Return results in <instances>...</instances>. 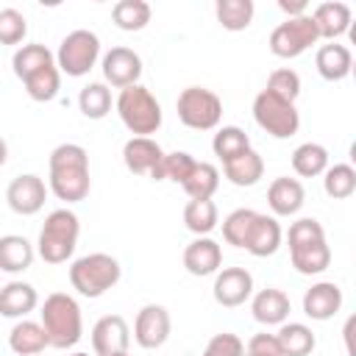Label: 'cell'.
Listing matches in <instances>:
<instances>
[{
	"mask_svg": "<svg viewBox=\"0 0 356 356\" xmlns=\"http://www.w3.org/2000/svg\"><path fill=\"white\" fill-rule=\"evenodd\" d=\"M50 192L64 200V203H81L89 189H92V178H89V153L75 145V142H64L58 147H53L50 153Z\"/></svg>",
	"mask_w": 356,
	"mask_h": 356,
	"instance_id": "6da1fadb",
	"label": "cell"
},
{
	"mask_svg": "<svg viewBox=\"0 0 356 356\" xmlns=\"http://www.w3.org/2000/svg\"><path fill=\"white\" fill-rule=\"evenodd\" d=\"M289 259L292 267L300 275H320L331 264V248L325 242V231L320 220L314 217H300L289 225Z\"/></svg>",
	"mask_w": 356,
	"mask_h": 356,
	"instance_id": "7a4b0ae2",
	"label": "cell"
},
{
	"mask_svg": "<svg viewBox=\"0 0 356 356\" xmlns=\"http://www.w3.org/2000/svg\"><path fill=\"white\" fill-rule=\"evenodd\" d=\"M39 323L47 334V345H53L58 350H67V348L78 345V339L83 337L81 306L67 292H53V295L44 298L42 312H39Z\"/></svg>",
	"mask_w": 356,
	"mask_h": 356,
	"instance_id": "3957f363",
	"label": "cell"
},
{
	"mask_svg": "<svg viewBox=\"0 0 356 356\" xmlns=\"http://www.w3.org/2000/svg\"><path fill=\"white\" fill-rule=\"evenodd\" d=\"M78 234H81L78 214L70 209H56L44 217V225L36 239V253L47 264H64L75 253Z\"/></svg>",
	"mask_w": 356,
	"mask_h": 356,
	"instance_id": "277c9868",
	"label": "cell"
},
{
	"mask_svg": "<svg viewBox=\"0 0 356 356\" xmlns=\"http://www.w3.org/2000/svg\"><path fill=\"white\" fill-rule=\"evenodd\" d=\"M114 106H117V114H120L122 125L134 136H150V134H156L161 128V103L142 83L120 89Z\"/></svg>",
	"mask_w": 356,
	"mask_h": 356,
	"instance_id": "5b68a950",
	"label": "cell"
},
{
	"mask_svg": "<svg viewBox=\"0 0 356 356\" xmlns=\"http://www.w3.org/2000/svg\"><path fill=\"white\" fill-rule=\"evenodd\" d=\"M120 275H122V267L108 253L81 256L70 267V284L83 298H100V295H106L111 286H117Z\"/></svg>",
	"mask_w": 356,
	"mask_h": 356,
	"instance_id": "8992f818",
	"label": "cell"
},
{
	"mask_svg": "<svg viewBox=\"0 0 356 356\" xmlns=\"http://www.w3.org/2000/svg\"><path fill=\"white\" fill-rule=\"evenodd\" d=\"M253 120L273 139H289L300 128V114H298L295 103H289L267 89H261L253 97Z\"/></svg>",
	"mask_w": 356,
	"mask_h": 356,
	"instance_id": "52a82bcc",
	"label": "cell"
},
{
	"mask_svg": "<svg viewBox=\"0 0 356 356\" xmlns=\"http://www.w3.org/2000/svg\"><path fill=\"white\" fill-rule=\"evenodd\" d=\"M178 120L192 131H214L222 120V100L206 86H186L175 100Z\"/></svg>",
	"mask_w": 356,
	"mask_h": 356,
	"instance_id": "ba28073f",
	"label": "cell"
},
{
	"mask_svg": "<svg viewBox=\"0 0 356 356\" xmlns=\"http://www.w3.org/2000/svg\"><path fill=\"white\" fill-rule=\"evenodd\" d=\"M97 56H100L97 33L78 28L61 39L58 53H56V67H58V72H64L70 78H81L97 64Z\"/></svg>",
	"mask_w": 356,
	"mask_h": 356,
	"instance_id": "9c48e42d",
	"label": "cell"
},
{
	"mask_svg": "<svg viewBox=\"0 0 356 356\" xmlns=\"http://www.w3.org/2000/svg\"><path fill=\"white\" fill-rule=\"evenodd\" d=\"M317 42H320V36H317V28L312 22V14H303L295 19H284L281 25L273 28L270 53L278 58H298L300 53H306Z\"/></svg>",
	"mask_w": 356,
	"mask_h": 356,
	"instance_id": "30bf717a",
	"label": "cell"
},
{
	"mask_svg": "<svg viewBox=\"0 0 356 356\" xmlns=\"http://www.w3.org/2000/svg\"><path fill=\"white\" fill-rule=\"evenodd\" d=\"M170 328H172L170 312L159 303H147V306L139 309V314L134 320V339H136L139 348L156 350L170 339Z\"/></svg>",
	"mask_w": 356,
	"mask_h": 356,
	"instance_id": "8fae6325",
	"label": "cell"
},
{
	"mask_svg": "<svg viewBox=\"0 0 356 356\" xmlns=\"http://www.w3.org/2000/svg\"><path fill=\"white\" fill-rule=\"evenodd\" d=\"M47 200V186L39 175L33 172H25V175H17L8 189H6V203L14 214H22V217H31L36 211H42Z\"/></svg>",
	"mask_w": 356,
	"mask_h": 356,
	"instance_id": "7c38bea8",
	"label": "cell"
},
{
	"mask_svg": "<svg viewBox=\"0 0 356 356\" xmlns=\"http://www.w3.org/2000/svg\"><path fill=\"white\" fill-rule=\"evenodd\" d=\"M214 300L225 309H236L242 306L250 295H253V275L245 267H225L214 273Z\"/></svg>",
	"mask_w": 356,
	"mask_h": 356,
	"instance_id": "4fadbf2b",
	"label": "cell"
},
{
	"mask_svg": "<svg viewBox=\"0 0 356 356\" xmlns=\"http://www.w3.org/2000/svg\"><path fill=\"white\" fill-rule=\"evenodd\" d=\"M103 78L106 83L117 86V89H125V86H134L139 83L142 78V58L139 53H134L131 47H111L106 56H103Z\"/></svg>",
	"mask_w": 356,
	"mask_h": 356,
	"instance_id": "5bb4252c",
	"label": "cell"
},
{
	"mask_svg": "<svg viewBox=\"0 0 356 356\" xmlns=\"http://www.w3.org/2000/svg\"><path fill=\"white\" fill-rule=\"evenodd\" d=\"M161 159H164V150L150 136H131L122 145V161H125V167L134 175H147V178L156 181V172H159Z\"/></svg>",
	"mask_w": 356,
	"mask_h": 356,
	"instance_id": "9a60e30c",
	"label": "cell"
},
{
	"mask_svg": "<svg viewBox=\"0 0 356 356\" xmlns=\"http://www.w3.org/2000/svg\"><path fill=\"white\" fill-rule=\"evenodd\" d=\"M128 342H131V328H128L125 317H120V314H106L92 328V350L97 356L122 353V350H128Z\"/></svg>",
	"mask_w": 356,
	"mask_h": 356,
	"instance_id": "2e32d148",
	"label": "cell"
},
{
	"mask_svg": "<svg viewBox=\"0 0 356 356\" xmlns=\"http://www.w3.org/2000/svg\"><path fill=\"white\" fill-rule=\"evenodd\" d=\"M222 264V248L211 236H197L184 248V267L189 275H214Z\"/></svg>",
	"mask_w": 356,
	"mask_h": 356,
	"instance_id": "e0dca14e",
	"label": "cell"
},
{
	"mask_svg": "<svg viewBox=\"0 0 356 356\" xmlns=\"http://www.w3.org/2000/svg\"><path fill=\"white\" fill-rule=\"evenodd\" d=\"M342 309V289L334 281H317L303 292V314L312 320H331Z\"/></svg>",
	"mask_w": 356,
	"mask_h": 356,
	"instance_id": "ac0fdd59",
	"label": "cell"
},
{
	"mask_svg": "<svg viewBox=\"0 0 356 356\" xmlns=\"http://www.w3.org/2000/svg\"><path fill=\"white\" fill-rule=\"evenodd\" d=\"M303 200H306V192H303V184L298 178H289V175H281L270 184L267 189V206L273 209L275 217H292L303 209Z\"/></svg>",
	"mask_w": 356,
	"mask_h": 356,
	"instance_id": "d6986e66",
	"label": "cell"
},
{
	"mask_svg": "<svg viewBox=\"0 0 356 356\" xmlns=\"http://www.w3.org/2000/svg\"><path fill=\"white\" fill-rule=\"evenodd\" d=\"M281 239H284V231H281L278 220L270 214H256V220L248 231V239H245V250L256 259H264L281 248Z\"/></svg>",
	"mask_w": 356,
	"mask_h": 356,
	"instance_id": "ffe728a7",
	"label": "cell"
},
{
	"mask_svg": "<svg viewBox=\"0 0 356 356\" xmlns=\"http://www.w3.org/2000/svg\"><path fill=\"white\" fill-rule=\"evenodd\" d=\"M312 22H314L320 39L334 42V39H339L342 33H348V28H350V6H348V3H339V0L320 3V6L312 11Z\"/></svg>",
	"mask_w": 356,
	"mask_h": 356,
	"instance_id": "44dd1931",
	"label": "cell"
},
{
	"mask_svg": "<svg viewBox=\"0 0 356 356\" xmlns=\"http://www.w3.org/2000/svg\"><path fill=\"white\" fill-rule=\"evenodd\" d=\"M250 312H253V320L261 323V325H281V323H286V317L292 312V303H289L286 292H281L275 286H267V289L253 295Z\"/></svg>",
	"mask_w": 356,
	"mask_h": 356,
	"instance_id": "7402d4cb",
	"label": "cell"
},
{
	"mask_svg": "<svg viewBox=\"0 0 356 356\" xmlns=\"http://www.w3.org/2000/svg\"><path fill=\"white\" fill-rule=\"evenodd\" d=\"M36 306H39V295H36L33 284H28V281H8L6 286H0V314L3 317L22 320Z\"/></svg>",
	"mask_w": 356,
	"mask_h": 356,
	"instance_id": "603a6c76",
	"label": "cell"
},
{
	"mask_svg": "<svg viewBox=\"0 0 356 356\" xmlns=\"http://www.w3.org/2000/svg\"><path fill=\"white\" fill-rule=\"evenodd\" d=\"M314 67L320 72V78L325 81H342L350 75V67H353V56L345 44L339 42H328V44H320L317 47V56H314Z\"/></svg>",
	"mask_w": 356,
	"mask_h": 356,
	"instance_id": "cb8c5ba5",
	"label": "cell"
},
{
	"mask_svg": "<svg viewBox=\"0 0 356 356\" xmlns=\"http://www.w3.org/2000/svg\"><path fill=\"white\" fill-rule=\"evenodd\" d=\"M8 348L17 356H39L47 348V334L42 328V323L33 320H17L14 328L8 331Z\"/></svg>",
	"mask_w": 356,
	"mask_h": 356,
	"instance_id": "d4e9b609",
	"label": "cell"
},
{
	"mask_svg": "<svg viewBox=\"0 0 356 356\" xmlns=\"http://www.w3.org/2000/svg\"><path fill=\"white\" fill-rule=\"evenodd\" d=\"M33 245L19 236V234H6L0 236V270L3 273H25L31 264H33Z\"/></svg>",
	"mask_w": 356,
	"mask_h": 356,
	"instance_id": "484cf974",
	"label": "cell"
},
{
	"mask_svg": "<svg viewBox=\"0 0 356 356\" xmlns=\"http://www.w3.org/2000/svg\"><path fill=\"white\" fill-rule=\"evenodd\" d=\"M222 172L234 186H256L261 181V175H264V159L250 147V150L239 153L236 159L225 161Z\"/></svg>",
	"mask_w": 356,
	"mask_h": 356,
	"instance_id": "4316f807",
	"label": "cell"
},
{
	"mask_svg": "<svg viewBox=\"0 0 356 356\" xmlns=\"http://www.w3.org/2000/svg\"><path fill=\"white\" fill-rule=\"evenodd\" d=\"M275 342H278L281 356H309L317 345L314 331L306 323H281Z\"/></svg>",
	"mask_w": 356,
	"mask_h": 356,
	"instance_id": "83f0119b",
	"label": "cell"
},
{
	"mask_svg": "<svg viewBox=\"0 0 356 356\" xmlns=\"http://www.w3.org/2000/svg\"><path fill=\"white\" fill-rule=\"evenodd\" d=\"M50 64H56V56L44 47V44H19L17 47V53H14V58H11V67H14V75L19 78V81H25V78H31L33 72H39V70H44V67H50Z\"/></svg>",
	"mask_w": 356,
	"mask_h": 356,
	"instance_id": "f1b7e54d",
	"label": "cell"
},
{
	"mask_svg": "<svg viewBox=\"0 0 356 356\" xmlns=\"http://www.w3.org/2000/svg\"><path fill=\"white\" fill-rule=\"evenodd\" d=\"M181 186L189 195V200H211V195L220 186V170L209 161H195L189 178Z\"/></svg>",
	"mask_w": 356,
	"mask_h": 356,
	"instance_id": "f546056e",
	"label": "cell"
},
{
	"mask_svg": "<svg viewBox=\"0 0 356 356\" xmlns=\"http://www.w3.org/2000/svg\"><path fill=\"white\" fill-rule=\"evenodd\" d=\"M292 170L300 178H314L328 170V150L320 142H303L292 153Z\"/></svg>",
	"mask_w": 356,
	"mask_h": 356,
	"instance_id": "4dcf8cb0",
	"label": "cell"
},
{
	"mask_svg": "<svg viewBox=\"0 0 356 356\" xmlns=\"http://www.w3.org/2000/svg\"><path fill=\"white\" fill-rule=\"evenodd\" d=\"M220 222L217 206L214 200H189L184 206V225L195 234V236H209Z\"/></svg>",
	"mask_w": 356,
	"mask_h": 356,
	"instance_id": "1f68e13d",
	"label": "cell"
},
{
	"mask_svg": "<svg viewBox=\"0 0 356 356\" xmlns=\"http://www.w3.org/2000/svg\"><path fill=\"white\" fill-rule=\"evenodd\" d=\"M78 108L86 120H103L108 111H111V89L100 81H92L86 83L81 92H78Z\"/></svg>",
	"mask_w": 356,
	"mask_h": 356,
	"instance_id": "d6a6232c",
	"label": "cell"
},
{
	"mask_svg": "<svg viewBox=\"0 0 356 356\" xmlns=\"http://www.w3.org/2000/svg\"><path fill=\"white\" fill-rule=\"evenodd\" d=\"M150 6L145 3V0H120V3H114V8H111V19H114V25L120 28V31H128V33H134V31H142L147 22H150Z\"/></svg>",
	"mask_w": 356,
	"mask_h": 356,
	"instance_id": "836d02e7",
	"label": "cell"
},
{
	"mask_svg": "<svg viewBox=\"0 0 356 356\" xmlns=\"http://www.w3.org/2000/svg\"><path fill=\"white\" fill-rule=\"evenodd\" d=\"M211 150H214V156L225 164V161L236 159L239 153L250 150V136H248L242 128H236V125H222V128L214 134V139H211Z\"/></svg>",
	"mask_w": 356,
	"mask_h": 356,
	"instance_id": "e575fe53",
	"label": "cell"
},
{
	"mask_svg": "<svg viewBox=\"0 0 356 356\" xmlns=\"http://www.w3.org/2000/svg\"><path fill=\"white\" fill-rule=\"evenodd\" d=\"M217 22L225 31H245L253 22V0H217Z\"/></svg>",
	"mask_w": 356,
	"mask_h": 356,
	"instance_id": "d590c367",
	"label": "cell"
},
{
	"mask_svg": "<svg viewBox=\"0 0 356 356\" xmlns=\"http://www.w3.org/2000/svg\"><path fill=\"white\" fill-rule=\"evenodd\" d=\"M22 83H25V92H28L31 100H36V103H50V100L58 95V89H61V72H58L56 64H50V67H44V70L33 72L31 78H25Z\"/></svg>",
	"mask_w": 356,
	"mask_h": 356,
	"instance_id": "8d00e7d4",
	"label": "cell"
},
{
	"mask_svg": "<svg viewBox=\"0 0 356 356\" xmlns=\"http://www.w3.org/2000/svg\"><path fill=\"white\" fill-rule=\"evenodd\" d=\"M323 189L334 200H345L356 192V170L350 164H334L323 172Z\"/></svg>",
	"mask_w": 356,
	"mask_h": 356,
	"instance_id": "74e56055",
	"label": "cell"
},
{
	"mask_svg": "<svg viewBox=\"0 0 356 356\" xmlns=\"http://www.w3.org/2000/svg\"><path fill=\"white\" fill-rule=\"evenodd\" d=\"M256 214L259 211H253V209H234L222 220V239L234 248H245V239H248V231H250Z\"/></svg>",
	"mask_w": 356,
	"mask_h": 356,
	"instance_id": "f35d334b",
	"label": "cell"
},
{
	"mask_svg": "<svg viewBox=\"0 0 356 356\" xmlns=\"http://www.w3.org/2000/svg\"><path fill=\"white\" fill-rule=\"evenodd\" d=\"M195 167V159L186 153V150H172V153H164L161 164H159V172H156V181H175V184H184L189 178Z\"/></svg>",
	"mask_w": 356,
	"mask_h": 356,
	"instance_id": "ab89813d",
	"label": "cell"
},
{
	"mask_svg": "<svg viewBox=\"0 0 356 356\" xmlns=\"http://www.w3.org/2000/svg\"><path fill=\"white\" fill-rule=\"evenodd\" d=\"M264 89L273 92V95H278V97H284V100H289V103H295L298 95H300V75L295 70H289V67L273 70Z\"/></svg>",
	"mask_w": 356,
	"mask_h": 356,
	"instance_id": "60d3db41",
	"label": "cell"
},
{
	"mask_svg": "<svg viewBox=\"0 0 356 356\" xmlns=\"http://www.w3.org/2000/svg\"><path fill=\"white\" fill-rule=\"evenodd\" d=\"M28 36V19L17 8H0V44H19Z\"/></svg>",
	"mask_w": 356,
	"mask_h": 356,
	"instance_id": "b9f144b4",
	"label": "cell"
},
{
	"mask_svg": "<svg viewBox=\"0 0 356 356\" xmlns=\"http://www.w3.org/2000/svg\"><path fill=\"white\" fill-rule=\"evenodd\" d=\"M203 356H245V342L231 334V331H222V334H214L206 348H203Z\"/></svg>",
	"mask_w": 356,
	"mask_h": 356,
	"instance_id": "7bdbcfd3",
	"label": "cell"
},
{
	"mask_svg": "<svg viewBox=\"0 0 356 356\" xmlns=\"http://www.w3.org/2000/svg\"><path fill=\"white\" fill-rule=\"evenodd\" d=\"M245 356H281L275 334H253L245 345Z\"/></svg>",
	"mask_w": 356,
	"mask_h": 356,
	"instance_id": "ee69618b",
	"label": "cell"
},
{
	"mask_svg": "<svg viewBox=\"0 0 356 356\" xmlns=\"http://www.w3.org/2000/svg\"><path fill=\"white\" fill-rule=\"evenodd\" d=\"M278 8L286 14V19H295V17L309 14V3L306 0H278Z\"/></svg>",
	"mask_w": 356,
	"mask_h": 356,
	"instance_id": "f6af8a7d",
	"label": "cell"
},
{
	"mask_svg": "<svg viewBox=\"0 0 356 356\" xmlns=\"http://www.w3.org/2000/svg\"><path fill=\"white\" fill-rule=\"evenodd\" d=\"M6 159H8V145H6V139H0V167L6 164Z\"/></svg>",
	"mask_w": 356,
	"mask_h": 356,
	"instance_id": "bcb514c9",
	"label": "cell"
},
{
	"mask_svg": "<svg viewBox=\"0 0 356 356\" xmlns=\"http://www.w3.org/2000/svg\"><path fill=\"white\" fill-rule=\"evenodd\" d=\"M70 356H89V353H83V350H75V353H70Z\"/></svg>",
	"mask_w": 356,
	"mask_h": 356,
	"instance_id": "7dc6e473",
	"label": "cell"
},
{
	"mask_svg": "<svg viewBox=\"0 0 356 356\" xmlns=\"http://www.w3.org/2000/svg\"><path fill=\"white\" fill-rule=\"evenodd\" d=\"M111 356H128V350H122V353H111Z\"/></svg>",
	"mask_w": 356,
	"mask_h": 356,
	"instance_id": "c3c4849f",
	"label": "cell"
}]
</instances>
